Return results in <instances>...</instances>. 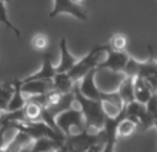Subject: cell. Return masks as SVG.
Listing matches in <instances>:
<instances>
[{"instance_id":"ffe728a7","label":"cell","mask_w":157,"mask_h":152,"mask_svg":"<svg viewBox=\"0 0 157 152\" xmlns=\"http://www.w3.org/2000/svg\"><path fill=\"white\" fill-rule=\"evenodd\" d=\"M14 91L13 82H6V83L0 84V111H6L7 104L10 101L11 95Z\"/></svg>"},{"instance_id":"ba28073f","label":"cell","mask_w":157,"mask_h":152,"mask_svg":"<svg viewBox=\"0 0 157 152\" xmlns=\"http://www.w3.org/2000/svg\"><path fill=\"white\" fill-rule=\"evenodd\" d=\"M95 72H97V68H92L91 71H88L80 80L76 82L78 91L83 95L88 98H92V100H101V95H102V91L99 90L97 84V80H95Z\"/></svg>"},{"instance_id":"44dd1931","label":"cell","mask_w":157,"mask_h":152,"mask_svg":"<svg viewBox=\"0 0 157 152\" xmlns=\"http://www.w3.org/2000/svg\"><path fill=\"white\" fill-rule=\"evenodd\" d=\"M106 44L113 50H120V51H123V50H125L128 46V39L124 33H114L113 36H110V39L108 40Z\"/></svg>"},{"instance_id":"6da1fadb","label":"cell","mask_w":157,"mask_h":152,"mask_svg":"<svg viewBox=\"0 0 157 152\" xmlns=\"http://www.w3.org/2000/svg\"><path fill=\"white\" fill-rule=\"evenodd\" d=\"M75 100L77 106L80 108L83 118L86 120V130L90 133H99L105 123V114L102 111V102L101 100H92L83 95L77 89V84L73 87Z\"/></svg>"},{"instance_id":"8fae6325","label":"cell","mask_w":157,"mask_h":152,"mask_svg":"<svg viewBox=\"0 0 157 152\" xmlns=\"http://www.w3.org/2000/svg\"><path fill=\"white\" fill-rule=\"evenodd\" d=\"M59 64L55 65L57 68V72H69L72 69V66L76 64L77 58L69 51L68 49V42H66L65 38L61 39V43H59Z\"/></svg>"},{"instance_id":"2e32d148","label":"cell","mask_w":157,"mask_h":152,"mask_svg":"<svg viewBox=\"0 0 157 152\" xmlns=\"http://www.w3.org/2000/svg\"><path fill=\"white\" fill-rule=\"evenodd\" d=\"M117 93H119L120 98L123 100L124 105L135 100V97H134V78L132 76H127V75L124 76V79L121 80L119 89H117Z\"/></svg>"},{"instance_id":"5b68a950","label":"cell","mask_w":157,"mask_h":152,"mask_svg":"<svg viewBox=\"0 0 157 152\" xmlns=\"http://www.w3.org/2000/svg\"><path fill=\"white\" fill-rule=\"evenodd\" d=\"M124 76L125 75L123 72H116L106 68H97L95 80H97L98 87H99V90L102 93H112V91H117Z\"/></svg>"},{"instance_id":"5bb4252c","label":"cell","mask_w":157,"mask_h":152,"mask_svg":"<svg viewBox=\"0 0 157 152\" xmlns=\"http://www.w3.org/2000/svg\"><path fill=\"white\" fill-rule=\"evenodd\" d=\"M63 142L57 141L50 137H39V138L33 140L32 145H30L29 151L33 152H46V151H54V150H62Z\"/></svg>"},{"instance_id":"30bf717a","label":"cell","mask_w":157,"mask_h":152,"mask_svg":"<svg viewBox=\"0 0 157 152\" xmlns=\"http://www.w3.org/2000/svg\"><path fill=\"white\" fill-rule=\"evenodd\" d=\"M52 89V80H21V90L25 95L44 94Z\"/></svg>"},{"instance_id":"484cf974","label":"cell","mask_w":157,"mask_h":152,"mask_svg":"<svg viewBox=\"0 0 157 152\" xmlns=\"http://www.w3.org/2000/svg\"><path fill=\"white\" fill-rule=\"evenodd\" d=\"M156 127H157V125H156Z\"/></svg>"},{"instance_id":"9c48e42d","label":"cell","mask_w":157,"mask_h":152,"mask_svg":"<svg viewBox=\"0 0 157 152\" xmlns=\"http://www.w3.org/2000/svg\"><path fill=\"white\" fill-rule=\"evenodd\" d=\"M55 74H57V68L52 64L51 54L46 51L43 55V64H41L40 71H37L36 74L22 79V80H52Z\"/></svg>"},{"instance_id":"7c38bea8","label":"cell","mask_w":157,"mask_h":152,"mask_svg":"<svg viewBox=\"0 0 157 152\" xmlns=\"http://www.w3.org/2000/svg\"><path fill=\"white\" fill-rule=\"evenodd\" d=\"M153 93L155 91H153L152 86L147 83V80H145L142 76H135L134 78V97H135L136 101L146 104Z\"/></svg>"},{"instance_id":"e0dca14e","label":"cell","mask_w":157,"mask_h":152,"mask_svg":"<svg viewBox=\"0 0 157 152\" xmlns=\"http://www.w3.org/2000/svg\"><path fill=\"white\" fill-rule=\"evenodd\" d=\"M136 130H138L136 122L125 115V116L120 120L119 126H117V136H119V138L120 137H130V136H132Z\"/></svg>"},{"instance_id":"d4e9b609","label":"cell","mask_w":157,"mask_h":152,"mask_svg":"<svg viewBox=\"0 0 157 152\" xmlns=\"http://www.w3.org/2000/svg\"><path fill=\"white\" fill-rule=\"evenodd\" d=\"M0 123H2V119H0Z\"/></svg>"},{"instance_id":"9a60e30c","label":"cell","mask_w":157,"mask_h":152,"mask_svg":"<svg viewBox=\"0 0 157 152\" xmlns=\"http://www.w3.org/2000/svg\"><path fill=\"white\" fill-rule=\"evenodd\" d=\"M76 82L68 75V72H57L52 78V89L61 93H69L73 90Z\"/></svg>"},{"instance_id":"d6986e66","label":"cell","mask_w":157,"mask_h":152,"mask_svg":"<svg viewBox=\"0 0 157 152\" xmlns=\"http://www.w3.org/2000/svg\"><path fill=\"white\" fill-rule=\"evenodd\" d=\"M101 102H102V111L106 118L117 116V115H120L123 112V109H124V105H119V104L113 102V101H110V100H106V98H102Z\"/></svg>"},{"instance_id":"ac0fdd59","label":"cell","mask_w":157,"mask_h":152,"mask_svg":"<svg viewBox=\"0 0 157 152\" xmlns=\"http://www.w3.org/2000/svg\"><path fill=\"white\" fill-rule=\"evenodd\" d=\"M30 46H32V49L37 53H46L47 49H48V46H50L48 36L43 32L35 33V35L32 36V39H30Z\"/></svg>"},{"instance_id":"3957f363","label":"cell","mask_w":157,"mask_h":152,"mask_svg":"<svg viewBox=\"0 0 157 152\" xmlns=\"http://www.w3.org/2000/svg\"><path fill=\"white\" fill-rule=\"evenodd\" d=\"M102 53H105V44L102 46H95L94 49H91L83 58L76 61L72 69L68 72V75L73 79L75 82L80 80L84 75L88 71H91L92 68H97V65L99 64V57Z\"/></svg>"},{"instance_id":"8992f818","label":"cell","mask_w":157,"mask_h":152,"mask_svg":"<svg viewBox=\"0 0 157 152\" xmlns=\"http://www.w3.org/2000/svg\"><path fill=\"white\" fill-rule=\"evenodd\" d=\"M105 54H106V58L102 62L98 64L97 68H106V69H112V71H116V72H123L128 58H130V54L125 50H123V51L113 50L108 44H105Z\"/></svg>"},{"instance_id":"603a6c76","label":"cell","mask_w":157,"mask_h":152,"mask_svg":"<svg viewBox=\"0 0 157 152\" xmlns=\"http://www.w3.org/2000/svg\"><path fill=\"white\" fill-rule=\"evenodd\" d=\"M146 109H147V112L152 115L153 119H155V126H156L157 125V91L153 93L152 97L147 100Z\"/></svg>"},{"instance_id":"277c9868","label":"cell","mask_w":157,"mask_h":152,"mask_svg":"<svg viewBox=\"0 0 157 152\" xmlns=\"http://www.w3.org/2000/svg\"><path fill=\"white\" fill-rule=\"evenodd\" d=\"M124 109H125V115L135 120L136 125H138V129L141 131H145L149 127L155 126V119H153L152 115L147 112L146 104H142V102H139V101L134 100V101H131V102L125 104Z\"/></svg>"},{"instance_id":"7402d4cb","label":"cell","mask_w":157,"mask_h":152,"mask_svg":"<svg viewBox=\"0 0 157 152\" xmlns=\"http://www.w3.org/2000/svg\"><path fill=\"white\" fill-rule=\"evenodd\" d=\"M10 0H0V22H3V24L6 25L7 28H10L11 30H13L14 33H15L17 36H21V32H19L18 29H17V26L13 24V22L10 21V19L7 18V10H6V3H8Z\"/></svg>"},{"instance_id":"4fadbf2b","label":"cell","mask_w":157,"mask_h":152,"mask_svg":"<svg viewBox=\"0 0 157 152\" xmlns=\"http://www.w3.org/2000/svg\"><path fill=\"white\" fill-rule=\"evenodd\" d=\"M13 86H14V91L7 104L6 111H18V109H22L25 102H26V97H25V94L21 90V79H14Z\"/></svg>"},{"instance_id":"52a82bcc","label":"cell","mask_w":157,"mask_h":152,"mask_svg":"<svg viewBox=\"0 0 157 152\" xmlns=\"http://www.w3.org/2000/svg\"><path fill=\"white\" fill-rule=\"evenodd\" d=\"M59 14H71L75 18L80 19V21H87L86 11L81 8L80 4L75 3L73 0H54V7H52L51 13H50V18L59 15Z\"/></svg>"},{"instance_id":"7a4b0ae2","label":"cell","mask_w":157,"mask_h":152,"mask_svg":"<svg viewBox=\"0 0 157 152\" xmlns=\"http://www.w3.org/2000/svg\"><path fill=\"white\" fill-rule=\"evenodd\" d=\"M55 123H57V127L65 134V137L73 136V134L86 130V120H84L83 114L77 106V104L59 112L55 116Z\"/></svg>"},{"instance_id":"cb8c5ba5","label":"cell","mask_w":157,"mask_h":152,"mask_svg":"<svg viewBox=\"0 0 157 152\" xmlns=\"http://www.w3.org/2000/svg\"><path fill=\"white\" fill-rule=\"evenodd\" d=\"M73 2H75V3H77V4H81V3H83L84 0H73Z\"/></svg>"}]
</instances>
